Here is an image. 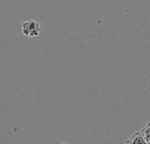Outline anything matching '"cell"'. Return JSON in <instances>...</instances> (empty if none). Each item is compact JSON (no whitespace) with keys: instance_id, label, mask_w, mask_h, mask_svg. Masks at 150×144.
Returning a JSON list of instances; mask_svg holds the SVG:
<instances>
[{"instance_id":"7a4b0ae2","label":"cell","mask_w":150,"mask_h":144,"mask_svg":"<svg viewBox=\"0 0 150 144\" xmlns=\"http://www.w3.org/2000/svg\"><path fill=\"white\" fill-rule=\"evenodd\" d=\"M126 144H149L147 143L143 134L141 131L134 133L131 137L126 141Z\"/></svg>"},{"instance_id":"6da1fadb","label":"cell","mask_w":150,"mask_h":144,"mask_svg":"<svg viewBox=\"0 0 150 144\" xmlns=\"http://www.w3.org/2000/svg\"><path fill=\"white\" fill-rule=\"evenodd\" d=\"M21 33L28 38L38 37L40 33V23L35 19H28L21 25Z\"/></svg>"},{"instance_id":"3957f363","label":"cell","mask_w":150,"mask_h":144,"mask_svg":"<svg viewBox=\"0 0 150 144\" xmlns=\"http://www.w3.org/2000/svg\"><path fill=\"white\" fill-rule=\"evenodd\" d=\"M141 132L143 134L147 143L150 144V121L141 130Z\"/></svg>"}]
</instances>
